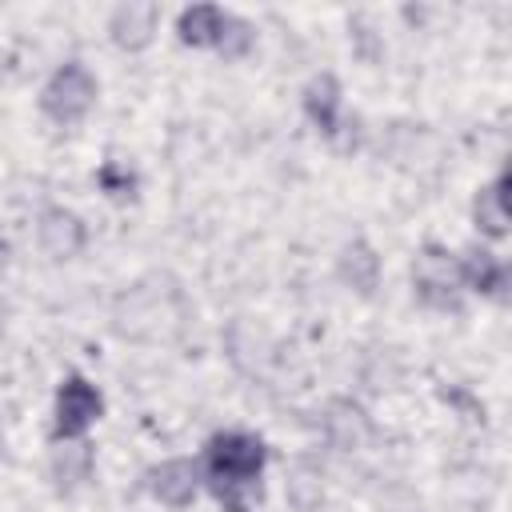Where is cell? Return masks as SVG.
Returning <instances> with one entry per match:
<instances>
[{
  "label": "cell",
  "mask_w": 512,
  "mask_h": 512,
  "mask_svg": "<svg viewBox=\"0 0 512 512\" xmlns=\"http://www.w3.org/2000/svg\"><path fill=\"white\" fill-rule=\"evenodd\" d=\"M264 468V444L248 432H220L208 440V480L228 512H248V496Z\"/></svg>",
  "instance_id": "6da1fadb"
},
{
  "label": "cell",
  "mask_w": 512,
  "mask_h": 512,
  "mask_svg": "<svg viewBox=\"0 0 512 512\" xmlns=\"http://www.w3.org/2000/svg\"><path fill=\"white\" fill-rule=\"evenodd\" d=\"M44 112L60 124H76L88 116V108L96 104V76L84 68V64H64L52 72V80L44 84V96H40Z\"/></svg>",
  "instance_id": "7a4b0ae2"
},
{
  "label": "cell",
  "mask_w": 512,
  "mask_h": 512,
  "mask_svg": "<svg viewBox=\"0 0 512 512\" xmlns=\"http://www.w3.org/2000/svg\"><path fill=\"white\" fill-rule=\"evenodd\" d=\"M412 284H416V296L428 304V308H460V264L444 252V248H436V244H428L420 256H416V264H412Z\"/></svg>",
  "instance_id": "3957f363"
},
{
  "label": "cell",
  "mask_w": 512,
  "mask_h": 512,
  "mask_svg": "<svg viewBox=\"0 0 512 512\" xmlns=\"http://www.w3.org/2000/svg\"><path fill=\"white\" fill-rule=\"evenodd\" d=\"M104 412V400L100 392L84 380V376H68L56 392V440H72L80 432H88Z\"/></svg>",
  "instance_id": "277c9868"
},
{
  "label": "cell",
  "mask_w": 512,
  "mask_h": 512,
  "mask_svg": "<svg viewBox=\"0 0 512 512\" xmlns=\"http://www.w3.org/2000/svg\"><path fill=\"white\" fill-rule=\"evenodd\" d=\"M36 240H40V252L48 260H72L80 256L84 240H88V228L76 212L68 208H48L40 212V224H36Z\"/></svg>",
  "instance_id": "5b68a950"
},
{
  "label": "cell",
  "mask_w": 512,
  "mask_h": 512,
  "mask_svg": "<svg viewBox=\"0 0 512 512\" xmlns=\"http://www.w3.org/2000/svg\"><path fill=\"white\" fill-rule=\"evenodd\" d=\"M196 484H200V468L192 460H164L148 472V492L168 504V508H184L192 504L196 496Z\"/></svg>",
  "instance_id": "8992f818"
},
{
  "label": "cell",
  "mask_w": 512,
  "mask_h": 512,
  "mask_svg": "<svg viewBox=\"0 0 512 512\" xmlns=\"http://www.w3.org/2000/svg\"><path fill=\"white\" fill-rule=\"evenodd\" d=\"M156 24H160V4H136V0L120 4V8L112 12V20H108L112 40H116L120 48H128V52L144 48V44L156 36Z\"/></svg>",
  "instance_id": "52a82bcc"
},
{
  "label": "cell",
  "mask_w": 512,
  "mask_h": 512,
  "mask_svg": "<svg viewBox=\"0 0 512 512\" xmlns=\"http://www.w3.org/2000/svg\"><path fill=\"white\" fill-rule=\"evenodd\" d=\"M472 220H476V228H480L484 236H492V240L508 236V172H500L496 184H488V188L476 192V200H472Z\"/></svg>",
  "instance_id": "ba28073f"
},
{
  "label": "cell",
  "mask_w": 512,
  "mask_h": 512,
  "mask_svg": "<svg viewBox=\"0 0 512 512\" xmlns=\"http://www.w3.org/2000/svg\"><path fill=\"white\" fill-rule=\"evenodd\" d=\"M304 112L308 120L324 132V136H336V112H340V84L332 72H320L308 80L304 88Z\"/></svg>",
  "instance_id": "9c48e42d"
},
{
  "label": "cell",
  "mask_w": 512,
  "mask_h": 512,
  "mask_svg": "<svg viewBox=\"0 0 512 512\" xmlns=\"http://www.w3.org/2000/svg\"><path fill=\"white\" fill-rule=\"evenodd\" d=\"M224 24H228V12H220L216 4H192L180 12V40L192 44V48H204V44H220L224 36Z\"/></svg>",
  "instance_id": "30bf717a"
},
{
  "label": "cell",
  "mask_w": 512,
  "mask_h": 512,
  "mask_svg": "<svg viewBox=\"0 0 512 512\" xmlns=\"http://www.w3.org/2000/svg\"><path fill=\"white\" fill-rule=\"evenodd\" d=\"M460 280L484 296H504V284H508V268L484 252V248H472L464 260H460Z\"/></svg>",
  "instance_id": "8fae6325"
},
{
  "label": "cell",
  "mask_w": 512,
  "mask_h": 512,
  "mask_svg": "<svg viewBox=\"0 0 512 512\" xmlns=\"http://www.w3.org/2000/svg\"><path fill=\"white\" fill-rule=\"evenodd\" d=\"M376 276H380V256H376L364 240L348 244V248H344V256H340V280L368 296V292L376 288Z\"/></svg>",
  "instance_id": "7c38bea8"
},
{
  "label": "cell",
  "mask_w": 512,
  "mask_h": 512,
  "mask_svg": "<svg viewBox=\"0 0 512 512\" xmlns=\"http://www.w3.org/2000/svg\"><path fill=\"white\" fill-rule=\"evenodd\" d=\"M324 428H328V436H332L336 448H356L360 440H368V416L356 404H348V400H336L328 408Z\"/></svg>",
  "instance_id": "4fadbf2b"
},
{
  "label": "cell",
  "mask_w": 512,
  "mask_h": 512,
  "mask_svg": "<svg viewBox=\"0 0 512 512\" xmlns=\"http://www.w3.org/2000/svg\"><path fill=\"white\" fill-rule=\"evenodd\" d=\"M88 472H92V448H88V444H64V448H56V456H52V476H56V488H60V492L80 488V484L88 480Z\"/></svg>",
  "instance_id": "5bb4252c"
},
{
  "label": "cell",
  "mask_w": 512,
  "mask_h": 512,
  "mask_svg": "<svg viewBox=\"0 0 512 512\" xmlns=\"http://www.w3.org/2000/svg\"><path fill=\"white\" fill-rule=\"evenodd\" d=\"M252 40H256V32H252V24L248 20H240V16H228V24H224V36H220V56L224 60H236V56H244L248 48H252Z\"/></svg>",
  "instance_id": "9a60e30c"
},
{
  "label": "cell",
  "mask_w": 512,
  "mask_h": 512,
  "mask_svg": "<svg viewBox=\"0 0 512 512\" xmlns=\"http://www.w3.org/2000/svg\"><path fill=\"white\" fill-rule=\"evenodd\" d=\"M100 184H104V192H112V196H132V172L128 168H120L116 160H108L104 168H100Z\"/></svg>",
  "instance_id": "2e32d148"
},
{
  "label": "cell",
  "mask_w": 512,
  "mask_h": 512,
  "mask_svg": "<svg viewBox=\"0 0 512 512\" xmlns=\"http://www.w3.org/2000/svg\"><path fill=\"white\" fill-rule=\"evenodd\" d=\"M4 320H8V304L0 300V332H4Z\"/></svg>",
  "instance_id": "e0dca14e"
}]
</instances>
